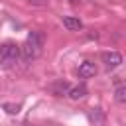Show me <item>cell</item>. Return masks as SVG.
I'll return each instance as SVG.
<instances>
[{"instance_id":"6da1fadb","label":"cell","mask_w":126,"mask_h":126,"mask_svg":"<svg viewBox=\"0 0 126 126\" xmlns=\"http://www.w3.org/2000/svg\"><path fill=\"white\" fill-rule=\"evenodd\" d=\"M43 41H45V37H43L41 32H37V30L30 32L28 37H26V41H24V45L20 47L22 57H24L26 61L37 59V57L41 55V51H43Z\"/></svg>"},{"instance_id":"7a4b0ae2","label":"cell","mask_w":126,"mask_h":126,"mask_svg":"<svg viewBox=\"0 0 126 126\" xmlns=\"http://www.w3.org/2000/svg\"><path fill=\"white\" fill-rule=\"evenodd\" d=\"M22 53H20V45L14 41H6L0 45V67L2 69H10L20 61Z\"/></svg>"},{"instance_id":"3957f363","label":"cell","mask_w":126,"mask_h":126,"mask_svg":"<svg viewBox=\"0 0 126 126\" xmlns=\"http://www.w3.org/2000/svg\"><path fill=\"white\" fill-rule=\"evenodd\" d=\"M102 63H104L106 69H116L122 63V55L118 51H104L102 53Z\"/></svg>"},{"instance_id":"277c9868","label":"cell","mask_w":126,"mask_h":126,"mask_svg":"<svg viewBox=\"0 0 126 126\" xmlns=\"http://www.w3.org/2000/svg\"><path fill=\"white\" fill-rule=\"evenodd\" d=\"M77 73H79V77H81V79H89V77H94V75H96V65H94L93 61H83V63L79 65Z\"/></svg>"},{"instance_id":"5b68a950","label":"cell","mask_w":126,"mask_h":126,"mask_svg":"<svg viewBox=\"0 0 126 126\" xmlns=\"http://www.w3.org/2000/svg\"><path fill=\"white\" fill-rule=\"evenodd\" d=\"M63 26H65L69 32H79V30L83 28V22H81L79 18H75V16H65V18H63Z\"/></svg>"},{"instance_id":"8992f818","label":"cell","mask_w":126,"mask_h":126,"mask_svg":"<svg viewBox=\"0 0 126 126\" xmlns=\"http://www.w3.org/2000/svg\"><path fill=\"white\" fill-rule=\"evenodd\" d=\"M67 96H69V98H73V100L85 98V96H87V87H85V85H77V87H71V89H69V93H67Z\"/></svg>"},{"instance_id":"52a82bcc","label":"cell","mask_w":126,"mask_h":126,"mask_svg":"<svg viewBox=\"0 0 126 126\" xmlns=\"http://www.w3.org/2000/svg\"><path fill=\"white\" fill-rule=\"evenodd\" d=\"M69 89H71V87H69L67 83H63V81L51 87V91H53V93H55L57 96H63V94H67V93H69Z\"/></svg>"},{"instance_id":"ba28073f","label":"cell","mask_w":126,"mask_h":126,"mask_svg":"<svg viewBox=\"0 0 126 126\" xmlns=\"http://www.w3.org/2000/svg\"><path fill=\"white\" fill-rule=\"evenodd\" d=\"M114 100H116L118 104H124V102H126V87H124V85L116 87V91H114Z\"/></svg>"},{"instance_id":"9c48e42d","label":"cell","mask_w":126,"mask_h":126,"mask_svg":"<svg viewBox=\"0 0 126 126\" xmlns=\"http://www.w3.org/2000/svg\"><path fill=\"white\" fill-rule=\"evenodd\" d=\"M4 110L8 114H18L20 112V104H4Z\"/></svg>"},{"instance_id":"30bf717a","label":"cell","mask_w":126,"mask_h":126,"mask_svg":"<svg viewBox=\"0 0 126 126\" xmlns=\"http://www.w3.org/2000/svg\"><path fill=\"white\" fill-rule=\"evenodd\" d=\"M35 4H43V2H47V0H33Z\"/></svg>"},{"instance_id":"8fae6325","label":"cell","mask_w":126,"mask_h":126,"mask_svg":"<svg viewBox=\"0 0 126 126\" xmlns=\"http://www.w3.org/2000/svg\"><path fill=\"white\" fill-rule=\"evenodd\" d=\"M71 2H75V0H71Z\"/></svg>"}]
</instances>
